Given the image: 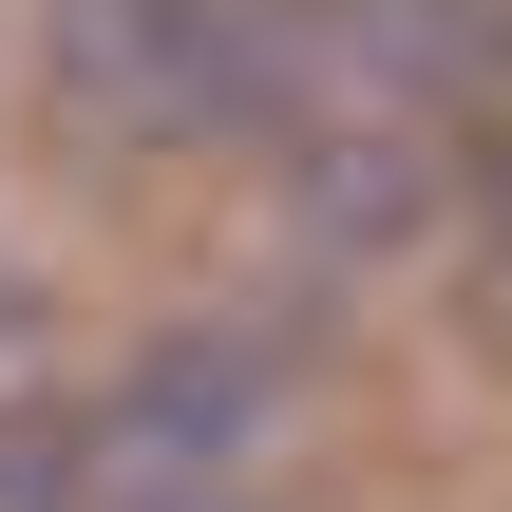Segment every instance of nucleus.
Returning <instances> with one entry per match:
<instances>
[{"label": "nucleus", "mask_w": 512, "mask_h": 512, "mask_svg": "<svg viewBox=\"0 0 512 512\" xmlns=\"http://www.w3.org/2000/svg\"><path fill=\"white\" fill-rule=\"evenodd\" d=\"M76 76L133 133H285L323 95L304 0H76Z\"/></svg>", "instance_id": "f257e3e1"}, {"label": "nucleus", "mask_w": 512, "mask_h": 512, "mask_svg": "<svg viewBox=\"0 0 512 512\" xmlns=\"http://www.w3.org/2000/svg\"><path fill=\"white\" fill-rule=\"evenodd\" d=\"M247 418H266V361H247V342H171V361L114 399V456H133V475H228Z\"/></svg>", "instance_id": "f03ea898"}]
</instances>
